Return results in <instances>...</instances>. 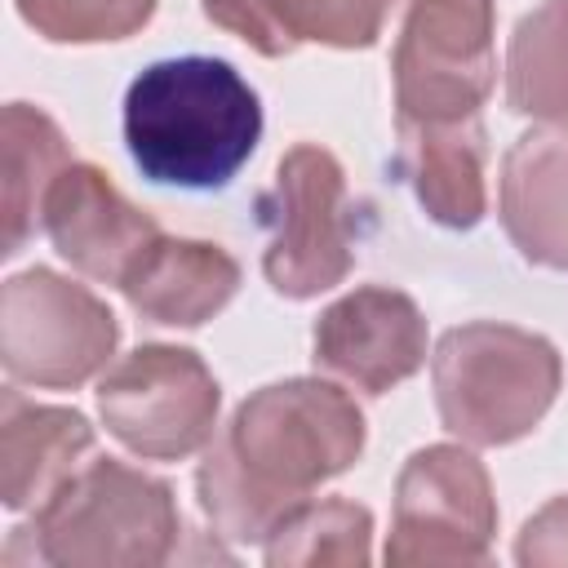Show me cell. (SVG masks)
Returning a JSON list of instances; mask_svg holds the SVG:
<instances>
[{
    "label": "cell",
    "instance_id": "9c48e42d",
    "mask_svg": "<svg viewBox=\"0 0 568 568\" xmlns=\"http://www.w3.org/2000/svg\"><path fill=\"white\" fill-rule=\"evenodd\" d=\"M493 537L497 497L470 444H426L408 453L395 479L382 559L390 568H470L488 564Z\"/></svg>",
    "mask_w": 568,
    "mask_h": 568
},
{
    "label": "cell",
    "instance_id": "2e32d148",
    "mask_svg": "<svg viewBox=\"0 0 568 568\" xmlns=\"http://www.w3.org/2000/svg\"><path fill=\"white\" fill-rule=\"evenodd\" d=\"M399 129V173L413 186L430 222L448 231H470L488 213V138L479 115L444 124H395Z\"/></svg>",
    "mask_w": 568,
    "mask_h": 568
},
{
    "label": "cell",
    "instance_id": "5b68a950",
    "mask_svg": "<svg viewBox=\"0 0 568 568\" xmlns=\"http://www.w3.org/2000/svg\"><path fill=\"white\" fill-rule=\"evenodd\" d=\"M257 222L266 231L262 275L280 297L311 302L351 275V195L328 146L297 142L280 155L271 186L257 195Z\"/></svg>",
    "mask_w": 568,
    "mask_h": 568
},
{
    "label": "cell",
    "instance_id": "7c38bea8",
    "mask_svg": "<svg viewBox=\"0 0 568 568\" xmlns=\"http://www.w3.org/2000/svg\"><path fill=\"white\" fill-rule=\"evenodd\" d=\"M497 217L524 262L568 271V120L510 142L497 178Z\"/></svg>",
    "mask_w": 568,
    "mask_h": 568
},
{
    "label": "cell",
    "instance_id": "30bf717a",
    "mask_svg": "<svg viewBox=\"0 0 568 568\" xmlns=\"http://www.w3.org/2000/svg\"><path fill=\"white\" fill-rule=\"evenodd\" d=\"M426 315L404 288L359 284L320 311L311 359L359 395H386L426 364Z\"/></svg>",
    "mask_w": 568,
    "mask_h": 568
},
{
    "label": "cell",
    "instance_id": "ac0fdd59",
    "mask_svg": "<svg viewBox=\"0 0 568 568\" xmlns=\"http://www.w3.org/2000/svg\"><path fill=\"white\" fill-rule=\"evenodd\" d=\"M506 106L515 115L568 120V0L532 4L506 40Z\"/></svg>",
    "mask_w": 568,
    "mask_h": 568
},
{
    "label": "cell",
    "instance_id": "8fae6325",
    "mask_svg": "<svg viewBox=\"0 0 568 568\" xmlns=\"http://www.w3.org/2000/svg\"><path fill=\"white\" fill-rule=\"evenodd\" d=\"M44 235L53 240L58 257L71 262V271L120 288L138 253L160 235V222L146 209H138L106 178V169L71 160L49 186Z\"/></svg>",
    "mask_w": 568,
    "mask_h": 568
},
{
    "label": "cell",
    "instance_id": "d6986e66",
    "mask_svg": "<svg viewBox=\"0 0 568 568\" xmlns=\"http://www.w3.org/2000/svg\"><path fill=\"white\" fill-rule=\"evenodd\" d=\"M262 559L271 568H364L373 559V510L351 497H311L275 524V532L262 541Z\"/></svg>",
    "mask_w": 568,
    "mask_h": 568
},
{
    "label": "cell",
    "instance_id": "8992f818",
    "mask_svg": "<svg viewBox=\"0 0 568 568\" xmlns=\"http://www.w3.org/2000/svg\"><path fill=\"white\" fill-rule=\"evenodd\" d=\"M120 346L115 311L84 284L27 266L0 288V364L13 386L75 390L93 382Z\"/></svg>",
    "mask_w": 568,
    "mask_h": 568
},
{
    "label": "cell",
    "instance_id": "e0dca14e",
    "mask_svg": "<svg viewBox=\"0 0 568 568\" xmlns=\"http://www.w3.org/2000/svg\"><path fill=\"white\" fill-rule=\"evenodd\" d=\"M4 195H0V257H18L36 231H44V200L58 173L71 164V146L58 120L36 102H9L0 115Z\"/></svg>",
    "mask_w": 568,
    "mask_h": 568
},
{
    "label": "cell",
    "instance_id": "277c9868",
    "mask_svg": "<svg viewBox=\"0 0 568 568\" xmlns=\"http://www.w3.org/2000/svg\"><path fill=\"white\" fill-rule=\"evenodd\" d=\"M182 510L160 475L120 457L84 462L31 524L13 528L31 564L53 568H155L178 550Z\"/></svg>",
    "mask_w": 568,
    "mask_h": 568
},
{
    "label": "cell",
    "instance_id": "ffe728a7",
    "mask_svg": "<svg viewBox=\"0 0 568 568\" xmlns=\"http://www.w3.org/2000/svg\"><path fill=\"white\" fill-rule=\"evenodd\" d=\"M18 18L49 44H111L138 36L160 0H13Z\"/></svg>",
    "mask_w": 568,
    "mask_h": 568
},
{
    "label": "cell",
    "instance_id": "ba28073f",
    "mask_svg": "<svg viewBox=\"0 0 568 568\" xmlns=\"http://www.w3.org/2000/svg\"><path fill=\"white\" fill-rule=\"evenodd\" d=\"M98 417L142 462H186L217 435L222 386L191 346L142 342L98 377Z\"/></svg>",
    "mask_w": 568,
    "mask_h": 568
},
{
    "label": "cell",
    "instance_id": "6da1fadb",
    "mask_svg": "<svg viewBox=\"0 0 568 568\" xmlns=\"http://www.w3.org/2000/svg\"><path fill=\"white\" fill-rule=\"evenodd\" d=\"M364 444L368 422L337 382H266L209 439L195 470L200 510L222 541L262 546L320 484L346 475Z\"/></svg>",
    "mask_w": 568,
    "mask_h": 568
},
{
    "label": "cell",
    "instance_id": "3957f363",
    "mask_svg": "<svg viewBox=\"0 0 568 568\" xmlns=\"http://www.w3.org/2000/svg\"><path fill=\"white\" fill-rule=\"evenodd\" d=\"M564 386V359L550 337L470 320L448 328L430 351L435 413L470 448H501L541 426Z\"/></svg>",
    "mask_w": 568,
    "mask_h": 568
},
{
    "label": "cell",
    "instance_id": "7a4b0ae2",
    "mask_svg": "<svg viewBox=\"0 0 568 568\" xmlns=\"http://www.w3.org/2000/svg\"><path fill=\"white\" fill-rule=\"evenodd\" d=\"M120 124L146 182L222 191L262 142V98L226 58L182 53L133 75Z\"/></svg>",
    "mask_w": 568,
    "mask_h": 568
},
{
    "label": "cell",
    "instance_id": "44dd1931",
    "mask_svg": "<svg viewBox=\"0 0 568 568\" xmlns=\"http://www.w3.org/2000/svg\"><path fill=\"white\" fill-rule=\"evenodd\" d=\"M515 564H524V568L568 564V493L550 497L532 519H524V528L515 537Z\"/></svg>",
    "mask_w": 568,
    "mask_h": 568
},
{
    "label": "cell",
    "instance_id": "52a82bcc",
    "mask_svg": "<svg viewBox=\"0 0 568 568\" xmlns=\"http://www.w3.org/2000/svg\"><path fill=\"white\" fill-rule=\"evenodd\" d=\"M497 0H404L390 49L395 124L470 120L497 84Z\"/></svg>",
    "mask_w": 568,
    "mask_h": 568
},
{
    "label": "cell",
    "instance_id": "4fadbf2b",
    "mask_svg": "<svg viewBox=\"0 0 568 568\" xmlns=\"http://www.w3.org/2000/svg\"><path fill=\"white\" fill-rule=\"evenodd\" d=\"M240 280L244 271L222 244L160 231L129 266L120 293L146 324L200 328L226 311V302L240 293Z\"/></svg>",
    "mask_w": 568,
    "mask_h": 568
},
{
    "label": "cell",
    "instance_id": "5bb4252c",
    "mask_svg": "<svg viewBox=\"0 0 568 568\" xmlns=\"http://www.w3.org/2000/svg\"><path fill=\"white\" fill-rule=\"evenodd\" d=\"M93 426L80 408L36 404L13 382L0 395V501L4 510H40L93 453Z\"/></svg>",
    "mask_w": 568,
    "mask_h": 568
},
{
    "label": "cell",
    "instance_id": "9a60e30c",
    "mask_svg": "<svg viewBox=\"0 0 568 568\" xmlns=\"http://www.w3.org/2000/svg\"><path fill=\"white\" fill-rule=\"evenodd\" d=\"M395 0H200L204 18L262 58H288L302 44L373 49Z\"/></svg>",
    "mask_w": 568,
    "mask_h": 568
}]
</instances>
